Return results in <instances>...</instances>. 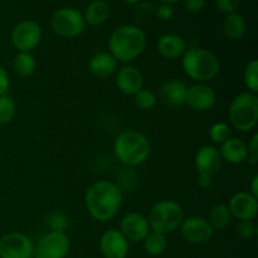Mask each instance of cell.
<instances>
[{
  "mask_svg": "<svg viewBox=\"0 0 258 258\" xmlns=\"http://www.w3.org/2000/svg\"><path fill=\"white\" fill-rule=\"evenodd\" d=\"M88 214L95 221L108 222L115 218L122 204V191L117 184L107 180L95 181L85 194Z\"/></svg>",
  "mask_w": 258,
  "mask_h": 258,
  "instance_id": "obj_1",
  "label": "cell"
},
{
  "mask_svg": "<svg viewBox=\"0 0 258 258\" xmlns=\"http://www.w3.org/2000/svg\"><path fill=\"white\" fill-rule=\"evenodd\" d=\"M146 47L145 32L134 24L116 28L108 39V49L117 62L130 64L138 59Z\"/></svg>",
  "mask_w": 258,
  "mask_h": 258,
  "instance_id": "obj_2",
  "label": "cell"
},
{
  "mask_svg": "<svg viewBox=\"0 0 258 258\" xmlns=\"http://www.w3.org/2000/svg\"><path fill=\"white\" fill-rule=\"evenodd\" d=\"M113 151L123 165L139 166L150 156V141L140 131L126 130L115 139Z\"/></svg>",
  "mask_w": 258,
  "mask_h": 258,
  "instance_id": "obj_3",
  "label": "cell"
},
{
  "mask_svg": "<svg viewBox=\"0 0 258 258\" xmlns=\"http://www.w3.org/2000/svg\"><path fill=\"white\" fill-rule=\"evenodd\" d=\"M181 58V66L185 75L198 83L214 80L221 70L217 55L204 48H189Z\"/></svg>",
  "mask_w": 258,
  "mask_h": 258,
  "instance_id": "obj_4",
  "label": "cell"
},
{
  "mask_svg": "<svg viewBox=\"0 0 258 258\" xmlns=\"http://www.w3.org/2000/svg\"><path fill=\"white\" fill-rule=\"evenodd\" d=\"M184 209L178 202L171 199H164L154 204L149 211L148 223L150 231L161 234H169L175 232L184 221Z\"/></svg>",
  "mask_w": 258,
  "mask_h": 258,
  "instance_id": "obj_5",
  "label": "cell"
},
{
  "mask_svg": "<svg viewBox=\"0 0 258 258\" xmlns=\"http://www.w3.org/2000/svg\"><path fill=\"white\" fill-rule=\"evenodd\" d=\"M229 121L236 130L249 133L258 123V97L249 91L237 95L228 110Z\"/></svg>",
  "mask_w": 258,
  "mask_h": 258,
  "instance_id": "obj_6",
  "label": "cell"
},
{
  "mask_svg": "<svg viewBox=\"0 0 258 258\" xmlns=\"http://www.w3.org/2000/svg\"><path fill=\"white\" fill-rule=\"evenodd\" d=\"M53 32L62 38H76L85 30L86 23L82 12L72 7H63L55 10L50 18Z\"/></svg>",
  "mask_w": 258,
  "mask_h": 258,
  "instance_id": "obj_7",
  "label": "cell"
},
{
  "mask_svg": "<svg viewBox=\"0 0 258 258\" xmlns=\"http://www.w3.org/2000/svg\"><path fill=\"white\" fill-rule=\"evenodd\" d=\"M10 40L18 52L32 53L42 40V28L35 20H22L13 28Z\"/></svg>",
  "mask_w": 258,
  "mask_h": 258,
  "instance_id": "obj_8",
  "label": "cell"
},
{
  "mask_svg": "<svg viewBox=\"0 0 258 258\" xmlns=\"http://www.w3.org/2000/svg\"><path fill=\"white\" fill-rule=\"evenodd\" d=\"M70 251V239L66 232L49 231L34 244L33 258H66Z\"/></svg>",
  "mask_w": 258,
  "mask_h": 258,
  "instance_id": "obj_9",
  "label": "cell"
},
{
  "mask_svg": "<svg viewBox=\"0 0 258 258\" xmlns=\"http://www.w3.org/2000/svg\"><path fill=\"white\" fill-rule=\"evenodd\" d=\"M34 243L25 234L10 232L0 238V258H33Z\"/></svg>",
  "mask_w": 258,
  "mask_h": 258,
  "instance_id": "obj_10",
  "label": "cell"
},
{
  "mask_svg": "<svg viewBox=\"0 0 258 258\" xmlns=\"http://www.w3.org/2000/svg\"><path fill=\"white\" fill-rule=\"evenodd\" d=\"M179 228H180L183 238L194 246H203L208 243L213 238L214 234L213 228L208 223V221L198 216L184 218Z\"/></svg>",
  "mask_w": 258,
  "mask_h": 258,
  "instance_id": "obj_11",
  "label": "cell"
},
{
  "mask_svg": "<svg viewBox=\"0 0 258 258\" xmlns=\"http://www.w3.org/2000/svg\"><path fill=\"white\" fill-rule=\"evenodd\" d=\"M223 160L219 150L213 145H203L197 150L194 156V166L198 176L213 179L221 170Z\"/></svg>",
  "mask_w": 258,
  "mask_h": 258,
  "instance_id": "obj_12",
  "label": "cell"
},
{
  "mask_svg": "<svg viewBox=\"0 0 258 258\" xmlns=\"http://www.w3.org/2000/svg\"><path fill=\"white\" fill-rule=\"evenodd\" d=\"M232 217L238 221H253L258 214V201L249 191H238L228 202Z\"/></svg>",
  "mask_w": 258,
  "mask_h": 258,
  "instance_id": "obj_13",
  "label": "cell"
},
{
  "mask_svg": "<svg viewBox=\"0 0 258 258\" xmlns=\"http://www.w3.org/2000/svg\"><path fill=\"white\" fill-rule=\"evenodd\" d=\"M130 249V242L120 229H108L101 236L100 251L103 258H126Z\"/></svg>",
  "mask_w": 258,
  "mask_h": 258,
  "instance_id": "obj_14",
  "label": "cell"
},
{
  "mask_svg": "<svg viewBox=\"0 0 258 258\" xmlns=\"http://www.w3.org/2000/svg\"><path fill=\"white\" fill-rule=\"evenodd\" d=\"M217 102V96L213 88L206 83H196L188 87L185 105L198 112H207L212 110Z\"/></svg>",
  "mask_w": 258,
  "mask_h": 258,
  "instance_id": "obj_15",
  "label": "cell"
},
{
  "mask_svg": "<svg viewBox=\"0 0 258 258\" xmlns=\"http://www.w3.org/2000/svg\"><path fill=\"white\" fill-rule=\"evenodd\" d=\"M120 232L128 242H143L150 233V226L145 216L131 212L121 219Z\"/></svg>",
  "mask_w": 258,
  "mask_h": 258,
  "instance_id": "obj_16",
  "label": "cell"
},
{
  "mask_svg": "<svg viewBox=\"0 0 258 258\" xmlns=\"http://www.w3.org/2000/svg\"><path fill=\"white\" fill-rule=\"evenodd\" d=\"M116 85L122 93L134 96L143 88V73L135 66L125 64L122 68L116 71Z\"/></svg>",
  "mask_w": 258,
  "mask_h": 258,
  "instance_id": "obj_17",
  "label": "cell"
},
{
  "mask_svg": "<svg viewBox=\"0 0 258 258\" xmlns=\"http://www.w3.org/2000/svg\"><path fill=\"white\" fill-rule=\"evenodd\" d=\"M156 48L161 57L174 60L183 57L186 52V43L180 35L175 33H166L159 38Z\"/></svg>",
  "mask_w": 258,
  "mask_h": 258,
  "instance_id": "obj_18",
  "label": "cell"
},
{
  "mask_svg": "<svg viewBox=\"0 0 258 258\" xmlns=\"http://www.w3.org/2000/svg\"><path fill=\"white\" fill-rule=\"evenodd\" d=\"M118 62L110 52H98L88 60V71L97 78H107L115 75Z\"/></svg>",
  "mask_w": 258,
  "mask_h": 258,
  "instance_id": "obj_19",
  "label": "cell"
},
{
  "mask_svg": "<svg viewBox=\"0 0 258 258\" xmlns=\"http://www.w3.org/2000/svg\"><path fill=\"white\" fill-rule=\"evenodd\" d=\"M218 150L222 156V160L233 164V165L246 163L247 158H248L247 144L238 138H232L231 136L228 140L221 144V148Z\"/></svg>",
  "mask_w": 258,
  "mask_h": 258,
  "instance_id": "obj_20",
  "label": "cell"
},
{
  "mask_svg": "<svg viewBox=\"0 0 258 258\" xmlns=\"http://www.w3.org/2000/svg\"><path fill=\"white\" fill-rule=\"evenodd\" d=\"M186 91H188V86L184 81L171 78L161 85L160 95L166 105L176 107L185 103Z\"/></svg>",
  "mask_w": 258,
  "mask_h": 258,
  "instance_id": "obj_21",
  "label": "cell"
},
{
  "mask_svg": "<svg viewBox=\"0 0 258 258\" xmlns=\"http://www.w3.org/2000/svg\"><path fill=\"white\" fill-rule=\"evenodd\" d=\"M111 8L106 0H92L83 10L82 15L86 24L91 27H100L110 18Z\"/></svg>",
  "mask_w": 258,
  "mask_h": 258,
  "instance_id": "obj_22",
  "label": "cell"
},
{
  "mask_svg": "<svg viewBox=\"0 0 258 258\" xmlns=\"http://www.w3.org/2000/svg\"><path fill=\"white\" fill-rule=\"evenodd\" d=\"M247 32L246 19L242 14L234 12L227 14L223 20L224 37L229 40H239Z\"/></svg>",
  "mask_w": 258,
  "mask_h": 258,
  "instance_id": "obj_23",
  "label": "cell"
},
{
  "mask_svg": "<svg viewBox=\"0 0 258 258\" xmlns=\"http://www.w3.org/2000/svg\"><path fill=\"white\" fill-rule=\"evenodd\" d=\"M208 223L211 224V227L213 228V231H223L226 227H228V224L232 221V214L229 211L228 206L223 203H218L216 206L212 207V209L209 211L208 216Z\"/></svg>",
  "mask_w": 258,
  "mask_h": 258,
  "instance_id": "obj_24",
  "label": "cell"
},
{
  "mask_svg": "<svg viewBox=\"0 0 258 258\" xmlns=\"http://www.w3.org/2000/svg\"><path fill=\"white\" fill-rule=\"evenodd\" d=\"M13 70L20 77H29L37 70V60L32 53L18 52L13 59Z\"/></svg>",
  "mask_w": 258,
  "mask_h": 258,
  "instance_id": "obj_25",
  "label": "cell"
},
{
  "mask_svg": "<svg viewBox=\"0 0 258 258\" xmlns=\"http://www.w3.org/2000/svg\"><path fill=\"white\" fill-rule=\"evenodd\" d=\"M144 249L150 256H161L168 248V241L165 234L150 231V233L143 241Z\"/></svg>",
  "mask_w": 258,
  "mask_h": 258,
  "instance_id": "obj_26",
  "label": "cell"
},
{
  "mask_svg": "<svg viewBox=\"0 0 258 258\" xmlns=\"http://www.w3.org/2000/svg\"><path fill=\"white\" fill-rule=\"evenodd\" d=\"M17 106L9 95L0 96V125H7L14 118Z\"/></svg>",
  "mask_w": 258,
  "mask_h": 258,
  "instance_id": "obj_27",
  "label": "cell"
},
{
  "mask_svg": "<svg viewBox=\"0 0 258 258\" xmlns=\"http://www.w3.org/2000/svg\"><path fill=\"white\" fill-rule=\"evenodd\" d=\"M45 224L50 231L66 232V229L70 226V219L63 212L53 211L45 218Z\"/></svg>",
  "mask_w": 258,
  "mask_h": 258,
  "instance_id": "obj_28",
  "label": "cell"
},
{
  "mask_svg": "<svg viewBox=\"0 0 258 258\" xmlns=\"http://www.w3.org/2000/svg\"><path fill=\"white\" fill-rule=\"evenodd\" d=\"M244 85L248 88L249 92L256 93L258 92V60L253 59L246 66L243 72Z\"/></svg>",
  "mask_w": 258,
  "mask_h": 258,
  "instance_id": "obj_29",
  "label": "cell"
},
{
  "mask_svg": "<svg viewBox=\"0 0 258 258\" xmlns=\"http://www.w3.org/2000/svg\"><path fill=\"white\" fill-rule=\"evenodd\" d=\"M134 101L140 110L149 111L156 105V96L151 90L143 87L138 93L134 95Z\"/></svg>",
  "mask_w": 258,
  "mask_h": 258,
  "instance_id": "obj_30",
  "label": "cell"
},
{
  "mask_svg": "<svg viewBox=\"0 0 258 258\" xmlns=\"http://www.w3.org/2000/svg\"><path fill=\"white\" fill-rule=\"evenodd\" d=\"M209 138L214 144H223L224 141L231 138V126L226 122H217L209 128Z\"/></svg>",
  "mask_w": 258,
  "mask_h": 258,
  "instance_id": "obj_31",
  "label": "cell"
},
{
  "mask_svg": "<svg viewBox=\"0 0 258 258\" xmlns=\"http://www.w3.org/2000/svg\"><path fill=\"white\" fill-rule=\"evenodd\" d=\"M256 224L253 221H239L238 226L236 228L237 236L244 241H249L256 236Z\"/></svg>",
  "mask_w": 258,
  "mask_h": 258,
  "instance_id": "obj_32",
  "label": "cell"
},
{
  "mask_svg": "<svg viewBox=\"0 0 258 258\" xmlns=\"http://www.w3.org/2000/svg\"><path fill=\"white\" fill-rule=\"evenodd\" d=\"M243 0H214L216 8L223 14H231V13L237 12L239 7H241Z\"/></svg>",
  "mask_w": 258,
  "mask_h": 258,
  "instance_id": "obj_33",
  "label": "cell"
},
{
  "mask_svg": "<svg viewBox=\"0 0 258 258\" xmlns=\"http://www.w3.org/2000/svg\"><path fill=\"white\" fill-rule=\"evenodd\" d=\"M247 151H248V158L247 161L251 166H256L258 164V134H253L247 144Z\"/></svg>",
  "mask_w": 258,
  "mask_h": 258,
  "instance_id": "obj_34",
  "label": "cell"
},
{
  "mask_svg": "<svg viewBox=\"0 0 258 258\" xmlns=\"http://www.w3.org/2000/svg\"><path fill=\"white\" fill-rule=\"evenodd\" d=\"M175 10L174 7L170 4H165V3H160L158 7L155 8V15L159 20L161 22H168V20L173 19Z\"/></svg>",
  "mask_w": 258,
  "mask_h": 258,
  "instance_id": "obj_35",
  "label": "cell"
},
{
  "mask_svg": "<svg viewBox=\"0 0 258 258\" xmlns=\"http://www.w3.org/2000/svg\"><path fill=\"white\" fill-rule=\"evenodd\" d=\"M184 8L191 14H198L206 8V0H183Z\"/></svg>",
  "mask_w": 258,
  "mask_h": 258,
  "instance_id": "obj_36",
  "label": "cell"
},
{
  "mask_svg": "<svg viewBox=\"0 0 258 258\" xmlns=\"http://www.w3.org/2000/svg\"><path fill=\"white\" fill-rule=\"evenodd\" d=\"M10 80L9 75H8L7 70L3 66H0V96L7 95L8 90H9Z\"/></svg>",
  "mask_w": 258,
  "mask_h": 258,
  "instance_id": "obj_37",
  "label": "cell"
},
{
  "mask_svg": "<svg viewBox=\"0 0 258 258\" xmlns=\"http://www.w3.org/2000/svg\"><path fill=\"white\" fill-rule=\"evenodd\" d=\"M212 184H213V179L206 178V176H198V185L202 189H208L211 188Z\"/></svg>",
  "mask_w": 258,
  "mask_h": 258,
  "instance_id": "obj_38",
  "label": "cell"
},
{
  "mask_svg": "<svg viewBox=\"0 0 258 258\" xmlns=\"http://www.w3.org/2000/svg\"><path fill=\"white\" fill-rule=\"evenodd\" d=\"M249 193L252 194L253 197H256L258 199V175H256L252 178L251 180V186H249Z\"/></svg>",
  "mask_w": 258,
  "mask_h": 258,
  "instance_id": "obj_39",
  "label": "cell"
},
{
  "mask_svg": "<svg viewBox=\"0 0 258 258\" xmlns=\"http://www.w3.org/2000/svg\"><path fill=\"white\" fill-rule=\"evenodd\" d=\"M121 2L126 3V4H130V5H136V4H140L143 0H121Z\"/></svg>",
  "mask_w": 258,
  "mask_h": 258,
  "instance_id": "obj_40",
  "label": "cell"
},
{
  "mask_svg": "<svg viewBox=\"0 0 258 258\" xmlns=\"http://www.w3.org/2000/svg\"><path fill=\"white\" fill-rule=\"evenodd\" d=\"M179 2H183V0H160V3H165V4H175V3H179Z\"/></svg>",
  "mask_w": 258,
  "mask_h": 258,
  "instance_id": "obj_41",
  "label": "cell"
}]
</instances>
